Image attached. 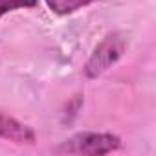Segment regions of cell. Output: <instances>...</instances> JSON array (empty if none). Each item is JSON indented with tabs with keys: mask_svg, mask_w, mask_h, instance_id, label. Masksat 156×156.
I'll return each mask as SVG.
<instances>
[{
	"mask_svg": "<svg viewBox=\"0 0 156 156\" xmlns=\"http://www.w3.org/2000/svg\"><path fill=\"white\" fill-rule=\"evenodd\" d=\"M121 147V140L108 132H79L59 147L55 152L59 154H108Z\"/></svg>",
	"mask_w": 156,
	"mask_h": 156,
	"instance_id": "1",
	"label": "cell"
},
{
	"mask_svg": "<svg viewBox=\"0 0 156 156\" xmlns=\"http://www.w3.org/2000/svg\"><path fill=\"white\" fill-rule=\"evenodd\" d=\"M127 50V39L114 31L108 33L94 50V53L90 55L88 62L85 64V75L88 79H96L101 73H105L110 66H114L125 53Z\"/></svg>",
	"mask_w": 156,
	"mask_h": 156,
	"instance_id": "2",
	"label": "cell"
},
{
	"mask_svg": "<svg viewBox=\"0 0 156 156\" xmlns=\"http://www.w3.org/2000/svg\"><path fill=\"white\" fill-rule=\"evenodd\" d=\"M0 138L19 143V145H33L35 143V130L13 116H8L0 110Z\"/></svg>",
	"mask_w": 156,
	"mask_h": 156,
	"instance_id": "3",
	"label": "cell"
},
{
	"mask_svg": "<svg viewBox=\"0 0 156 156\" xmlns=\"http://www.w3.org/2000/svg\"><path fill=\"white\" fill-rule=\"evenodd\" d=\"M94 2L96 0H46L48 8L55 15H70V13H75Z\"/></svg>",
	"mask_w": 156,
	"mask_h": 156,
	"instance_id": "4",
	"label": "cell"
},
{
	"mask_svg": "<svg viewBox=\"0 0 156 156\" xmlns=\"http://www.w3.org/2000/svg\"><path fill=\"white\" fill-rule=\"evenodd\" d=\"M39 4V0H0V19L17 9H30Z\"/></svg>",
	"mask_w": 156,
	"mask_h": 156,
	"instance_id": "5",
	"label": "cell"
}]
</instances>
